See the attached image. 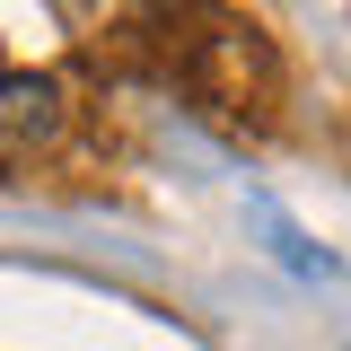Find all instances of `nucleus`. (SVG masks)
Masks as SVG:
<instances>
[{"instance_id":"f257e3e1","label":"nucleus","mask_w":351,"mask_h":351,"mask_svg":"<svg viewBox=\"0 0 351 351\" xmlns=\"http://www.w3.org/2000/svg\"><path fill=\"white\" fill-rule=\"evenodd\" d=\"M62 141V88L44 71H0V167Z\"/></svg>"},{"instance_id":"f03ea898","label":"nucleus","mask_w":351,"mask_h":351,"mask_svg":"<svg viewBox=\"0 0 351 351\" xmlns=\"http://www.w3.org/2000/svg\"><path fill=\"white\" fill-rule=\"evenodd\" d=\"M255 219H263V237H272V255L290 263V272H316V281L334 272V255H316V246H307V237H299V228H290L281 211H272V202H255Z\"/></svg>"}]
</instances>
